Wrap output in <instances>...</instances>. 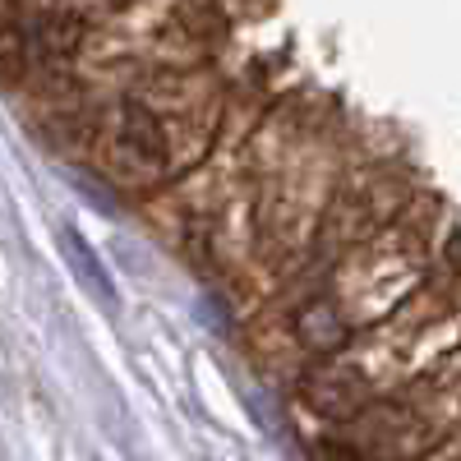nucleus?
I'll return each mask as SVG.
<instances>
[{"instance_id": "f257e3e1", "label": "nucleus", "mask_w": 461, "mask_h": 461, "mask_svg": "<svg viewBox=\"0 0 461 461\" xmlns=\"http://www.w3.org/2000/svg\"><path fill=\"white\" fill-rule=\"evenodd\" d=\"M23 19V51L37 60V65H60L74 56L79 47V10H60V5H32V10H19Z\"/></svg>"}, {"instance_id": "f03ea898", "label": "nucleus", "mask_w": 461, "mask_h": 461, "mask_svg": "<svg viewBox=\"0 0 461 461\" xmlns=\"http://www.w3.org/2000/svg\"><path fill=\"white\" fill-rule=\"evenodd\" d=\"M121 139H125V148L134 152L139 162H148V167H162L167 162V134L158 125V115H152L143 102H125Z\"/></svg>"}, {"instance_id": "7ed1b4c3", "label": "nucleus", "mask_w": 461, "mask_h": 461, "mask_svg": "<svg viewBox=\"0 0 461 461\" xmlns=\"http://www.w3.org/2000/svg\"><path fill=\"white\" fill-rule=\"evenodd\" d=\"M60 249H65V263L74 267V277H79V282L88 286V295H97V300L115 304V282H111V273L102 267V258L93 254V245H88L74 226H65V230H60Z\"/></svg>"}, {"instance_id": "20e7f679", "label": "nucleus", "mask_w": 461, "mask_h": 461, "mask_svg": "<svg viewBox=\"0 0 461 461\" xmlns=\"http://www.w3.org/2000/svg\"><path fill=\"white\" fill-rule=\"evenodd\" d=\"M304 393L314 397L319 411H328V415H337V420H346V415L360 411V383H356V378H341L337 365H323L310 383H304Z\"/></svg>"}, {"instance_id": "39448f33", "label": "nucleus", "mask_w": 461, "mask_h": 461, "mask_svg": "<svg viewBox=\"0 0 461 461\" xmlns=\"http://www.w3.org/2000/svg\"><path fill=\"white\" fill-rule=\"evenodd\" d=\"M295 328H300V337L314 346V351H337V346L351 337L341 328V319L332 314V304H310L300 319H295Z\"/></svg>"}, {"instance_id": "423d86ee", "label": "nucleus", "mask_w": 461, "mask_h": 461, "mask_svg": "<svg viewBox=\"0 0 461 461\" xmlns=\"http://www.w3.org/2000/svg\"><path fill=\"white\" fill-rule=\"evenodd\" d=\"M314 461H360V456H356V447H346L337 438H323V443H314Z\"/></svg>"}]
</instances>
